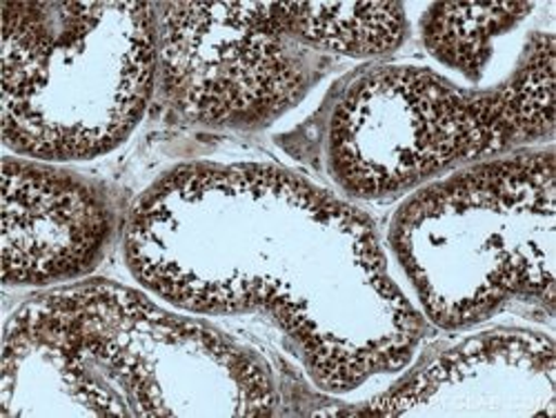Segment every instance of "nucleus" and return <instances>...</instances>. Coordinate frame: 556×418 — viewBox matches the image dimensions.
<instances>
[{"mask_svg":"<svg viewBox=\"0 0 556 418\" xmlns=\"http://www.w3.org/2000/svg\"><path fill=\"white\" fill-rule=\"evenodd\" d=\"M159 83L154 3H3V145L40 163L114 152Z\"/></svg>","mask_w":556,"mask_h":418,"instance_id":"6","label":"nucleus"},{"mask_svg":"<svg viewBox=\"0 0 556 418\" xmlns=\"http://www.w3.org/2000/svg\"><path fill=\"white\" fill-rule=\"evenodd\" d=\"M554 101L552 31L532 34L517 69L494 87H460L419 65L372 67L332 110L328 169L350 197H399L445 172L552 143Z\"/></svg>","mask_w":556,"mask_h":418,"instance_id":"3","label":"nucleus"},{"mask_svg":"<svg viewBox=\"0 0 556 418\" xmlns=\"http://www.w3.org/2000/svg\"><path fill=\"white\" fill-rule=\"evenodd\" d=\"M534 10L536 3H439L424 16L421 36L441 65L477 83L490 63L494 40Z\"/></svg>","mask_w":556,"mask_h":418,"instance_id":"9","label":"nucleus"},{"mask_svg":"<svg viewBox=\"0 0 556 418\" xmlns=\"http://www.w3.org/2000/svg\"><path fill=\"white\" fill-rule=\"evenodd\" d=\"M114 212L89 180L8 154L3 159V286L76 283L103 261Z\"/></svg>","mask_w":556,"mask_h":418,"instance_id":"8","label":"nucleus"},{"mask_svg":"<svg viewBox=\"0 0 556 418\" xmlns=\"http://www.w3.org/2000/svg\"><path fill=\"white\" fill-rule=\"evenodd\" d=\"M556 161L521 150L437 178L394 214L388 245L414 305L439 330H466L509 301L554 316Z\"/></svg>","mask_w":556,"mask_h":418,"instance_id":"5","label":"nucleus"},{"mask_svg":"<svg viewBox=\"0 0 556 418\" xmlns=\"http://www.w3.org/2000/svg\"><path fill=\"white\" fill-rule=\"evenodd\" d=\"M5 416H271L269 365L105 278L31 296L5 325Z\"/></svg>","mask_w":556,"mask_h":418,"instance_id":"2","label":"nucleus"},{"mask_svg":"<svg viewBox=\"0 0 556 418\" xmlns=\"http://www.w3.org/2000/svg\"><path fill=\"white\" fill-rule=\"evenodd\" d=\"M556 345L526 330L463 341L345 416H554Z\"/></svg>","mask_w":556,"mask_h":418,"instance_id":"7","label":"nucleus"},{"mask_svg":"<svg viewBox=\"0 0 556 418\" xmlns=\"http://www.w3.org/2000/svg\"><path fill=\"white\" fill-rule=\"evenodd\" d=\"M123 254L146 292L176 309L269 318L332 394L396 375L428 325L375 223L281 167L167 172L131 205Z\"/></svg>","mask_w":556,"mask_h":418,"instance_id":"1","label":"nucleus"},{"mask_svg":"<svg viewBox=\"0 0 556 418\" xmlns=\"http://www.w3.org/2000/svg\"><path fill=\"white\" fill-rule=\"evenodd\" d=\"M159 89L182 118L256 129L299 105L334 56L369 61L407 36L401 3H154Z\"/></svg>","mask_w":556,"mask_h":418,"instance_id":"4","label":"nucleus"}]
</instances>
